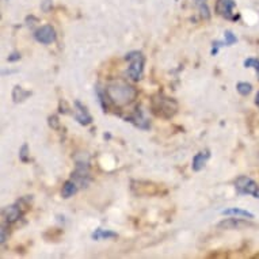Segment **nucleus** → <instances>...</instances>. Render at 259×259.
Returning <instances> with one entry per match:
<instances>
[{"label":"nucleus","mask_w":259,"mask_h":259,"mask_svg":"<svg viewBox=\"0 0 259 259\" xmlns=\"http://www.w3.org/2000/svg\"><path fill=\"white\" fill-rule=\"evenodd\" d=\"M244 67L246 68H254L259 77V60L258 59H247L244 60Z\"/></svg>","instance_id":"nucleus-19"},{"label":"nucleus","mask_w":259,"mask_h":259,"mask_svg":"<svg viewBox=\"0 0 259 259\" xmlns=\"http://www.w3.org/2000/svg\"><path fill=\"white\" fill-rule=\"evenodd\" d=\"M23 213H25V210L21 208V205L18 204V202L14 205H10V206H7V208L3 210V214H5L6 223H7V224H14V223H17V221L21 219Z\"/></svg>","instance_id":"nucleus-10"},{"label":"nucleus","mask_w":259,"mask_h":259,"mask_svg":"<svg viewBox=\"0 0 259 259\" xmlns=\"http://www.w3.org/2000/svg\"><path fill=\"white\" fill-rule=\"evenodd\" d=\"M224 37H225V45H227V47H231V45H234V44L238 42L236 35H235L231 30H225Z\"/></svg>","instance_id":"nucleus-18"},{"label":"nucleus","mask_w":259,"mask_h":259,"mask_svg":"<svg viewBox=\"0 0 259 259\" xmlns=\"http://www.w3.org/2000/svg\"><path fill=\"white\" fill-rule=\"evenodd\" d=\"M48 123H49V126L52 127V129H55V131H57L60 127V121H59V117L57 115H51L49 118H48Z\"/></svg>","instance_id":"nucleus-20"},{"label":"nucleus","mask_w":259,"mask_h":259,"mask_svg":"<svg viewBox=\"0 0 259 259\" xmlns=\"http://www.w3.org/2000/svg\"><path fill=\"white\" fill-rule=\"evenodd\" d=\"M125 119H126L127 122L133 123V125H135L136 127H139V129H143V131H147V129H149V126H151L149 121L145 118L144 114H143L140 106H137L136 111H135L132 115L126 117Z\"/></svg>","instance_id":"nucleus-8"},{"label":"nucleus","mask_w":259,"mask_h":259,"mask_svg":"<svg viewBox=\"0 0 259 259\" xmlns=\"http://www.w3.org/2000/svg\"><path fill=\"white\" fill-rule=\"evenodd\" d=\"M106 95L109 102L117 106H125L132 103L137 97V90L122 80L111 81L106 85Z\"/></svg>","instance_id":"nucleus-1"},{"label":"nucleus","mask_w":259,"mask_h":259,"mask_svg":"<svg viewBox=\"0 0 259 259\" xmlns=\"http://www.w3.org/2000/svg\"><path fill=\"white\" fill-rule=\"evenodd\" d=\"M255 105L259 107V93L256 94V98H255Z\"/></svg>","instance_id":"nucleus-26"},{"label":"nucleus","mask_w":259,"mask_h":259,"mask_svg":"<svg viewBox=\"0 0 259 259\" xmlns=\"http://www.w3.org/2000/svg\"><path fill=\"white\" fill-rule=\"evenodd\" d=\"M212 45H213L212 56H216L217 53H219V49H220L221 47H224V45H225V41H224V42H223V41H214Z\"/></svg>","instance_id":"nucleus-22"},{"label":"nucleus","mask_w":259,"mask_h":259,"mask_svg":"<svg viewBox=\"0 0 259 259\" xmlns=\"http://www.w3.org/2000/svg\"><path fill=\"white\" fill-rule=\"evenodd\" d=\"M247 227H254V224L242 219H224L217 224V228L220 230H243Z\"/></svg>","instance_id":"nucleus-7"},{"label":"nucleus","mask_w":259,"mask_h":259,"mask_svg":"<svg viewBox=\"0 0 259 259\" xmlns=\"http://www.w3.org/2000/svg\"><path fill=\"white\" fill-rule=\"evenodd\" d=\"M75 119L83 126H87L93 122V117L87 110V107L81 105L79 101H75Z\"/></svg>","instance_id":"nucleus-9"},{"label":"nucleus","mask_w":259,"mask_h":259,"mask_svg":"<svg viewBox=\"0 0 259 259\" xmlns=\"http://www.w3.org/2000/svg\"><path fill=\"white\" fill-rule=\"evenodd\" d=\"M6 239H7V225H2V236H0V242L5 243Z\"/></svg>","instance_id":"nucleus-24"},{"label":"nucleus","mask_w":259,"mask_h":259,"mask_svg":"<svg viewBox=\"0 0 259 259\" xmlns=\"http://www.w3.org/2000/svg\"><path fill=\"white\" fill-rule=\"evenodd\" d=\"M209 157H210V152H209V151L197 153L196 156L193 157V163H191V168H193V171L198 172V171L202 170L205 167V164H206V161H208Z\"/></svg>","instance_id":"nucleus-11"},{"label":"nucleus","mask_w":259,"mask_h":259,"mask_svg":"<svg viewBox=\"0 0 259 259\" xmlns=\"http://www.w3.org/2000/svg\"><path fill=\"white\" fill-rule=\"evenodd\" d=\"M235 7H236V3L234 0H217L216 13L228 21H236L239 19V15H235Z\"/></svg>","instance_id":"nucleus-5"},{"label":"nucleus","mask_w":259,"mask_h":259,"mask_svg":"<svg viewBox=\"0 0 259 259\" xmlns=\"http://www.w3.org/2000/svg\"><path fill=\"white\" fill-rule=\"evenodd\" d=\"M200 13L202 19H205V21H208L209 18H210V13H209L208 6L205 5V3H200Z\"/></svg>","instance_id":"nucleus-21"},{"label":"nucleus","mask_w":259,"mask_h":259,"mask_svg":"<svg viewBox=\"0 0 259 259\" xmlns=\"http://www.w3.org/2000/svg\"><path fill=\"white\" fill-rule=\"evenodd\" d=\"M35 41L44 44V45H49V44L56 41V31L51 25L41 26L39 29L35 30L34 33Z\"/></svg>","instance_id":"nucleus-6"},{"label":"nucleus","mask_w":259,"mask_h":259,"mask_svg":"<svg viewBox=\"0 0 259 259\" xmlns=\"http://www.w3.org/2000/svg\"><path fill=\"white\" fill-rule=\"evenodd\" d=\"M223 216H236V217H244V219H254V214L248 210H244V209L240 208H230V209H225L221 212Z\"/></svg>","instance_id":"nucleus-13"},{"label":"nucleus","mask_w":259,"mask_h":259,"mask_svg":"<svg viewBox=\"0 0 259 259\" xmlns=\"http://www.w3.org/2000/svg\"><path fill=\"white\" fill-rule=\"evenodd\" d=\"M197 2H204V0H197Z\"/></svg>","instance_id":"nucleus-27"},{"label":"nucleus","mask_w":259,"mask_h":259,"mask_svg":"<svg viewBox=\"0 0 259 259\" xmlns=\"http://www.w3.org/2000/svg\"><path fill=\"white\" fill-rule=\"evenodd\" d=\"M30 95H31V93L30 91H26L23 87H21V85H15L13 90V101L15 103H21L23 102V101H26V99L29 98Z\"/></svg>","instance_id":"nucleus-14"},{"label":"nucleus","mask_w":259,"mask_h":259,"mask_svg":"<svg viewBox=\"0 0 259 259\" xmlns=\"http://www.w3.org/2000/svg\"><path fill=\"white\" fill-rule=\"evenodd\" d=\"M51 6H52V2H49V0H45L42 5V10L45 11V13H48V11L51 10Z\"/></svg>","instance_id":"nucleus-25"},{"label":"nucleus","mask_w":259,"mask_h":259,"mask_svg":"<svg viewBox=\"0 0 259 259\" xmlns=\"http://www.w3.org/2000/svg\"><path fill=\"white\" fill-rule=\"evenodd\" d=\"M19 60H21V53H19V52H13V53L7 57V61H9V63H15V61H19Z\"/></svg>","instance_id":"nucleus-23"},{"label":"nucleus","mask_w":259,"mask_h":259,"mask_svg":"<svg viewBox=\"0 0 259 259\" xmlns=\"http://www.w3.org/2000/svg\"><path fill=\"white\" fill-rule=\"evenodd\" d=\"M77 190H79V187H77V183L72 179H69V181H65L63 185V189H61V196L65 200H68L73 194H76Z\"/></svg>","instance_id":"nucleus-12"},{"label":"nucleus","mask_w":259,"mask_h":259,"mask_svg":"<svg viewBox=\"0 0 259 259\" xmlns=\"http://www.w3.org/2000/svg\"><path fill=\"white\" fill-rule=\"evenodd\" d=\"M125 60L131 63L129 65V69H127V75L132 80L137 81L140 80L143 77V72H144V63H145V57L141 52L133 51L126 53L125 56Z\"/></svg>","instance_id":"nucleus-3"},{"label":"nucleus","mask_w":259,"mask_h":259,"mask_svg":"<svg viewBox=\"0 0 259 259\" xmlns=\"http://www.w3.org/2000/svg\"><path fill=\"white\" fill-rule=\"evenodd\" d=\"M236 90H238V93L243 97H247V95H250V93L252 91V85L250 83H247V81H239L238 84H236Z\"/></svg>","instance_id":"nucleus-16"},{"label":"nucleus","mask_w":259,"mask_h":259,"mask_svg":"<svg viewBox=\"0 0 259 259\" xmlns=\"http://www.w3.org/2000/svg\"><path fill=\"white\" fill-rule=\"evenodd\" d=\"M151 110L156 117L170 119L178 111V102L163 93H157L156 95H153L151 101Z\"/></svg>","instance_id":"nucleus-2"},{"label":"nucleus","mask_w":259,"mask_h":259,"mask_svg":"<svg viewBox=\"0 0 259 259\" xmlns=\"http://www.w3.org/2000/svg\"><path fill=\"white\" fill-rule=\"evenodd\" d=\"M19 159L23 163H29L30 161V155H29V145L23 144L19 149Z\"/></svg>","instance_id":"nucleus-17"},{"label":"nucleus","mask_w":259,"mask_h":259,"mask_svg":"<svg viewBox=\"0 0 259 259\" xmlns=\"http://www.w3.org/2000/svg\"><path fill=\"white\" fill-rule=\"evenodd\" d=\"M235 189L239 194H250L259 200V185L246 175H240L235 179Z\"/></svg>","instance_id":"nucleus-4"},{"label":"nucleus","mask_w":259,"mask_h":259,"mask_svg":"<svg viewBox=\"0 0 259 259\" xmlns=\"http://www.w3.org/2000/svg\"><path fill=\"white\" fill-rule=\"evenodd\" d=\"M118 236V235L113 232V231L109 230H102V228H98V230H95L91 235V238L93 240H103V239H115Z\"/></svg>","instance_id":"nucleus-15"}]
</instances>
